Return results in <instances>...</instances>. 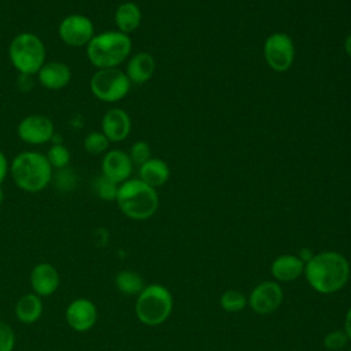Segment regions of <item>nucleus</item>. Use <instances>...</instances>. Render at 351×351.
Instances as JSON below:
<instances>
[{"label":"nucleus","mask_w":351,"mask_h":351,"mask_svg":"<svg viewBox=\"0 0 351 351\" xmlns=\"http://www.w3.org/2000/svg\"><path fill=\"white\" fill-rule=\"evenodd\" d=\"M41 86L49 90H59L69 85L71 80L70 67L60 60L45 62L36 74Z\"/></svg>","instance_id":"nucleus-15"},{"label":"nucleus","mask_w":351,"mask_h":351,"mask_svg":"<svg viewBox=\"0 0 351 351\" xmlns=\"http://www.w3.org/2000/svg\"><path fill=\"white\" fill-rule=\"evenodd\" d=\"M58 36L60 41L69 47H86L95 36V26L86 15L70 14L60 21Z\"/></svg>","instance_id":"nucleus-9"},{"label":"nucleus","mask_w":351,"mask_h":351,"mask_svg":"<svg viewBox=\"0 0 351 351\" xmlns=\"http://www.w3.org/2000/svg\"><path fill=\"white\" fill-rule=\"evenodd\" d=\"M263 56L269 67L274 71H287L295 58V45L287 33H273L263 44Z\"/></svg>","instance_id":"nucleus-8"},{"label":"nucleus","mask_w":351,"mask_h":351,"mask_svg":"<svg viewBox=\"0 0 351 351\" xmlns=\"http://www.w3.org/2000/svg\"><path fill=\"white\" fill-rule=\"evenodd\" d=\"M248 300L244 293L236 289L225 291L219 298V306L228 313H239L244 310Z\"/></svg>","instance_id":"nucleus-24"},{"label":"nucleus","mask_w":351,"mask_h":351,"mask_svg":"<svg viewBox=\"0 0 351 351\" xmlns=\"http://www.w3.org/2000/svg\"><path fill=\"white\" fill-rule=\"evenodd\" d=\"M8 58L12 67L21 75H36L45 63L47 51L43 40L30 32L16 34L8 47Z\"/></svg>","instance_id":"nucleus-5"},{"label":"nucleus","mask_w":351,"mask_h":351,"mask_svg":"<svg viewBox=\"0 0 351 351\" xmlns=\"http://www.w3.org/2000/svg\"><path fill=\"white\" fill-rule=\"evenodd\" d=\"M310 287L324 295L340 291L350 278V263L344 255L336 251L314 254L304 263V271Z\"/></svg>","instance_id":"nucleus-1"},{"label":"nucleus","mask_w":351,"mask_h":351,"mask_svg":"<svg viewBox=\"0 0 351 351\" xmlns=\"http://www.w3.org/2000/svg\"><path fill=\"white\" fill-rule=\"evenodd\" d=\"M271 276L280 282H288L299 278L304 271V262L291 254L277 256L270 266Z\"/></svg>","instance_id":"nucleus-18"},{"label":"nucleus","mask_w":351,"mask_h":351,"mask_svg":"<svg viewBox=\"0 0 351 351\" xmlns=\"http://www.w3.org/2000/svg\"><path fill=\"white\" fill-rule=\"evenodd\" d=\"M282 303V289L276 281H262L254 287L248 304L256 314L265 315L276 311Z\"/></svg>","instance_id":"nucleus-11"},{"label":"nucleus","mask_w":351,"mask_h":351,"mask_svg":"<svg viewBox=\"0 0 351 351\" xmlns=\"http://www.w3.org/2000/svg\"><path fill=\"white\" fill-rule=\"evenodd\" d=\"M129 158L132 160L133 165H137L138 167L141 165H144L148 159H151V148H149V144L140 140V141H136L132 144L130 147V151H129Z\"/></svg>","instance_id":"nucleus-27"},{"label":"nucleus","mask_w":351,"mask_h":351,"mask_svg":"<svg viewBox=\"0 0 351 351\" xmlns=\"http://www.w3.org/2000/svg\"><path fill=\"white\" fill-rule=\"evenodd\" d=\"M173 296L160 284L147 285L136 300V315L140 322L148 326L163 324L171 314Z\"/></svg>","instance_id":"nucleus-6"},{"label":"nucleus","mask_w":351,"mask_h":351,"mask_svg":"<svg viewBox=\"0 0 351 351\" xmlns=\"http://www.w3.org/2000/svg\"><path fill=\"white\" fill-rule=\"evenodd\" d=\"M10 174L19 189L36 193L49 185L53 178V169L45 154L23 151L15 155L11 160Z\"/></svg>","instance_id":"nucleus-2"},{"label":"nucleus","mask_w":351,"mask_h":351,"mask_svg":"<svg viewBox=\"0 0 351 351\" xmlns=\"http://www.w3.org/2000/svg\"><path fill=\"white\" fill-rule=\"evenodd\" d=\"M132 130V119L129 114L119 108L112 107L107 110L101 118V132L110 143L123 141Z\"/></svg>","instance_id":"nucleus-13"},{"label":"nucleus","mask_w":351,"mask_h":351,"mask_svg":"<svg viewBox=\"0 0 351 351\" xmlns=\"http://www.w3.org/2000/svg\"><path fill=\"white\" fill-rule=\"evenodd\" d=\"M66 322L75 332L92 329L97 321V308L93 302L85 298L74 299L66 308Z\"/></svg>","instance_id":"nucleus-12"},{"label":"nucleus","mask_w":351,"mask_h":351,"mask_svg":"<svg viewBox=\"0 0 351 351\" xmlns=\"http://www.w3.org/2000/svg\"><path fill=\"white\" fill-rule=\"evenodd\" d=\"M10 173V163H8V159L7 156L4 155V152L0 151V185L1 182L5 180L7 174Z\"/></svg>","instance_id":"nucleus-30"},{"label":"nucleus","mask_w":351,"mask_h":351,"mask_svg":"<svg viewBox=\"0 0 351 351\" xmlns=\"http://www.w3.org/2000/svg\"><path fill=\"white\" fill-rule=\"evenodd\" d=\"M118 184L111 181L110 178L104 177L103 174L96 177L93 180V184H92V188H93V192L97 197H100L101 200H106V202H114L117 199V193H118Z\"/></svg>","instance_id":"nucleus-26"},{"label":"nucleus","mask_w":351,"mask_h":351,"mask_svg":"<svg viewBox=\"0 0 351 351\" xmlns=\"http://www.w3.org/2000/svg\"><path fill=\"white\" fill-rule=\"evenodd\" d=\"M84 149L90 154V155H100V154H106L108 151V145L110 141L108 138L103 134V132H89L82 141Z\"/></svg>","instance_id":"nucleus-25"},{"label":"nucleus","mask_w":351,"mask_h":351,"mask_svg":"<svg viewBox=\"0 0 351 351\" xmlns=\"http://www.w3.org/2000/svg\"><path fill=\"white\" fill-rule=\"evenodd\" d=\"M30 285L40 298L52 295L59 287V273L48 262L37 263L30 273Z\"/></svg>","instance_id":"nucleus-16"},{"label":"nucleus","mask_w":351,"mask_h":351,"mask_svg":"<svg viewBox=\"0 0 351 351\" xmlns=\"http://www.w3.org/2000/svg\"><path fill=\"white\" fill-rule=\"evenodd\" d=\"M344 333L347 335L348 340H351V307L347 310L346 313V318H344Z\"/></svg>","instance_id":"nucleus-31"},{"label":"nucleus","mask_w":351,"mask_h":351,"mask_svg":"<svg viewBox=\"0 0 351 351\" xmlns=\"http://www.w3.org/2000/svg\"><path fill=\"white\" fill-rule=\"evenodd\" d=\"M117 289L126 296H138L145 288L143 277L133 270H122L115 276Z\"/></svg>","instance_id":"nucleus-22"},{"label":"nucleus","mask_w":351,"mask_h":351,"mask_svg":"<svg viewBox=\"0 0 351 351\" xmlns=\"http://www.w3.org/2000/svg\"><path fill=\"white\" fill-rule=\"evenodd\" d=\"M348 341L347 335L344 333L343 329H335L330 330L325 337H324V346L329 351H339L346 347Z\"/></svg>","instance_id":"nucleus-28"},{"label":"nucleus","mask_w":351,"mask_h":351,"mask_svg":"<svg viewBox=\"0 0 351 351\" xmlns=\"http://www.w3.org/2000/svg\"><path fill=\"white\" fill-rule=\"evenodd\" d=\"M43 314V300L34 292L26 293L15 304V315L23 324L36 322Z\"/></svg>","instance_id":"nucleus-21"},{"label":"nucleus","mask_w":351,"mask_h":351,"mask_svg":"<svg viewBox=\"0 0 351 351\" xmlns=\"http://www.w3.org/2000/svg\"><path fill=\"white\" fill-rule=\"evenodd\" d=\"M155 59L148 52H137L133 55L128 64L125 74L128 75L130 84L141 85L147 81H149L155 73Z\"/></svg>","instance_id":"nucleus-17"},{"label":"nucleus","mask_w":351,"mask_h":351,"mask_svg":"<svg viewBox=\"0 0 351 351\" xmlns=\"http://www.w3.org/2000/svg\"><path fill=\"white\" fill-rule=\"evenodd\" d=\"M115 202L128 218L136 221L151 218L159 207V196L155 188L140 178H129L119 184Z\"/></svg>","instance_id":"nucleus-3"},{"label":"nucleus","mask_w":351,"mask_h":351,"mask_svg":"<svg viewBox=\"0 0 351 351\" xmlns=\"http://www.w3.org/2000/svg\"><path fill=\"white\" fill-rule=\"evenodd\" d=\"M350 351H351V348H350Z\"/></svg>","instance_id":"nucleus-34"},{"label":"nucleus","mask_w":351,"mask_h":351,"mask_svg":"<svg viewBox=\"0 0 351 351\" xmlns=\"http://www.w3.org/2000/svg\"><path fill=\"white\" fill-rule=\"evenodd\" d=\"M85 48L92 66L97 70L112 69L128 59L132 51V40L118 30H107L95 34Z\"/></svg>","instance_id":"nucleus-4"},{"label":"nucleus","mask_w":351,"mask_h":351,"mask_svg":"<svg viewBox=\"0 0 351 351\" xmlns=\"http://www.w3.org/2000/svg\"><path fill=\"white\" fill-rule=\"evenodd\" d=\"M45 156H47L49 165L52 166V169H56V170L69 167V163L71 159V154H70L69 148L62 143L52 144L48 148Z\"/></svg>","instance_id":"nucleus-23"},{"label":"nucleus","mask_w":351,"mask_h":351,"mask_svg":"<svg viewBox=\"0 0 351 351\" xmlns=\"http://www.w3.org/2000/svg\"><path fill=\"white\" fill-rule=\"evenodd\" d=\"M170 177V169L167 163L158 158L148 159L138 167V178L152 188L162 186Z\"/></svg>","instance_id":"nucleus-20"},{"label":"nucleus","mask_w":351,"mask_h":351,"mask_svg":"<svg viewBox=\"0 0 351 351\" xmlns=\"http://www.w3.org/2000/svg\"><path fill=\"white\" fill-rule=\"evenodd\" d=\"M15 346V333L12 328L0 321V351H12Z\"/></svg>","instance_id":"nucleus-29"},{"label":"nucleus","mask_w":351,"mask_h":351,"mask_svg":"<svg viewBox=\"0 0 351 351\" xmlns=\"http://www.w3.org/2000/svg\"><path fill=\"white\" fill-rule=\"evenodd\" d=\"M344 49H346V53L351 58V34H348L346 37V41H344Z\"/></svg>","instance_id":"nucleus-32"},{"label":"nucleus","mask_w":351,"mask_h":351,"mask_svg":"<svg viewBox=\"0 0 351 351\" xmlns=\"http://www.w3.org/2000/svg\"><path fill=\"white\" fill-rule=\"evenodd\" d=\"M19 140L30 145H43L55 137V125L52 119L43 114H30L23 117L18 126Z\"/></svg>","instance_id":"nucleus-10"},{"label":"nucleus","mask_w":351,"mask_h":351,"mask_svg":"<svg viewBox=\"0 0 351 351\" xmlns=\"http://www.w3.org/2000/svg\"><path fill=\"white\" fill-rule=\"evenodd\" d=\"M114 22L117 30L129 36L141 23V10L133 1L121 3L114 12Z\"/></svg>","instance_id":"nucleus-19"},{"label":"nucleus","mask_w":351,"mask_h":351,"mask_svg":"<svg viewBox=\"0 0 351 351\" xmlns=\"http://www.w3.org/2000/svg\"><path fill=\"white\" fill-rule=\"evenodd\" d=\"M130 85L125 71L118 67L99 69L92 74L89 81L92 95L104 103H117L126 97Z\"/></svg>","instance_id":"nucleus-7"},{"label":"nucleus","mask_w":351,"mask_h":351,"mask_svg":"<svg viewBox=\"0 0 351 351\" xmlns=\"http://www.w3.org/2000/svg\"><path fill=\"white\" fill-rule=\"evenodd\" d=\"M3 199H4V192H3V189H1V186H0V206H1V203H3Z\"/></svg>","instance_id":"nucleus-33"},{"label":"nucleus","mask_w":351,"mask_h":351,"mask_svg":"<svg viewBox=\"0 0 351 351\" xmlns=\"http://www.w3.org/2000/svg\"><path fill=\"white\" fill-rule=\"evenodd\" d=\"M133 163L129 154L121 149H110L101 159V174L118 185L130 178Z\"/></svg>","instance_id":"nucleus-14"}]
</instances>
